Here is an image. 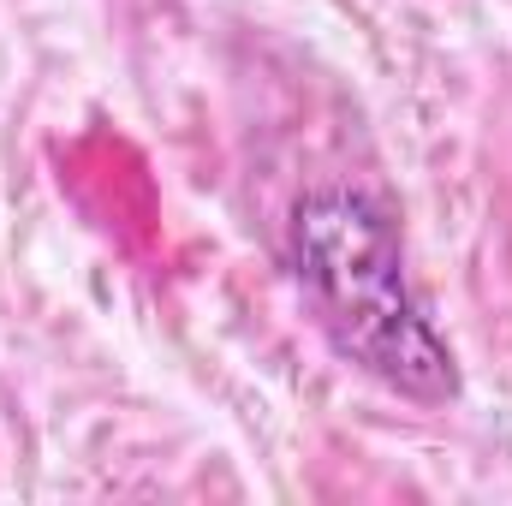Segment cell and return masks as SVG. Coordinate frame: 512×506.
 I'll return each instance as SVG.
<instances>
[{
    "label": "cell",
    "instance_id": "6da1fadb",
    "mask_svg": "<svg viewBox=\"0 0 512 506\" xmlns=\"http://www.w3.org/2000/svg\"><path fill=\"white\" fill-rule=\"evenodd\" d=\"M280 256L316 328L346 364H358L364 376L417 405H441L459 393L453 352L435 334L423 298L411 292L393 215L370 191L352 185L304 191L286 215Z\"/></svg>",
    "mask_w": 512,
    "mask_h": 506
}]
</instances>
